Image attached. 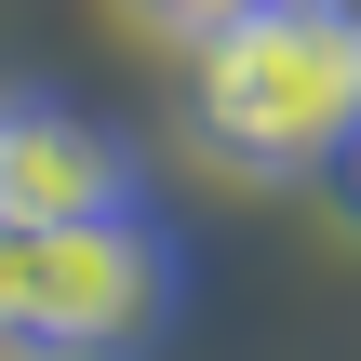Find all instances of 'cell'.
Listing matches in <instances>:
<instances>
[{
    "mask_svg": "<svg viewBox=\"0 0 361 361\" xmlns=\"http://www.w3.org/2000/svg\"><path fill=\"white\" fill-rule=\"evenodd\" d=\"M188 121H201V147L228 174H322L361 134V40L322 0H268V13H241V27L201 40Z\"/></svg>",
    "mask_w": 361,
    "mask_h": 361,
    "instance_id": "cell-1",
    "label": "cell"
},
{
    "mask_svg": "<svg viewBox=\"0 0 361 361\" xmlns=\"http://www.w3.org/2000/svg\"><path fill=\"white\" fill-rule=\"evenodd\" d=\"M174 322V241L147 214L13 228V335L27 361H134Z\"/></svg>",
    "mask_w": 361,
    "mask_h": 361,
    "instance_id": "cell-2",
    "label": "cell"
},
{
    "mask_svg": "<svg viewBox=\"0 0 361 361\" xmlns=\"http://www.w3.org/2000/svg\"><path fill=\"white\" fill-rule=\"evenodd\" d=\"M134 214V147L67 94H0V228H94Z\"/></svg>",
    "mask_w": 361,
    "mask_h": 361,
    "instance_id": "cell-3",
    "label": "cell"
},
{
    "mask_svg": "<svg viewBox=\"0 0 361 361\" xmlns=\"http://www.w3.org/2000/svg\"><path fill=\"white\" fill-rule=\"evenodd\" d=\"M134 27H161V40H214V27H241V13H268V0H121Z\"/></svg>",
    "mask_w": 361,
    "mask_h": 361,
    "instance_id": "cell-4",
    "label": "cell"
},
{
    "mask_svg": "<svg viewBox=\"0 0 361 361\" xmlns=\"http://www.w3.org/2000/svg\"><path fill=\"white\" fill-rule=\"evenodd\" d=\"M322 188H335V214H348V228H361V134H348V147H335V161H322Z\"/></svg>",
    "mask_w": 361,
    "mask_h": 361,
    "instance_id": "cell-5",
    "label": "cell"
},
{
    "mask_svg": "<svg viewBox=\"0 0 361 361\" xmlns=\"http://www.w3.org/2000/svg\"><path fill=\"white\" fill-rule=\"evenodd\" d=\"M322 13H335V27H348V40H361V0H322Z\"/></svg>",
    "mask_w": 361,
    "mask_h": 361,
    "instance_id": "cell-6",
    "label": "cell"
}]
</instances>
